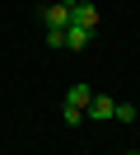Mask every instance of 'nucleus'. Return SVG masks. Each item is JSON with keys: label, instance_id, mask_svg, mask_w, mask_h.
Returning <instances> with one entry per match:
<instances>
[{"label": "nucleus", "instance_id": "nucleus-7", "mask_svg": "<svg viewBox=\"0 0 140 155\" xmlns=\"http://www.w3.org/2000/svg\"><path fill=\"white\" fill-rule=\"evenodd\" d=\"M112 117H117V122H135L140 108H135V104H117V113H112Z\"/></svg>", "mask_w": 140, "mask_h": 155}, {"label": "nucleus", "instance_id": "nucleus-3", "mask_svg": "<svg viewBox=\"0 0 140 155\" xmlns=\"http://www.w3.org/2000/svg\"><path fill=\"white\" fill-rule=\"evenodd\" d=\"M89 38H93V28H84V24H65V47H70V52H84Z\"/></svg>", "mask_w": 140, "mask_h": 155}, {"label": "nucleus", "instance_id": "nucleus-9", "mask_svg": "<svg viewBox=\"0 0 140 155\" xmlns=\"http://www.w3.org/2000/svg\"><path fill=\"white\" fill-rule=\"evenodd\" d=\"M126 155H140V150H126Z\"/></svg>", "mask_w": 140, "mask_h": 155}, {"label": "nucleus", "instance_id": "nucleus-6", "mask_svg": "<svg viewBox=\"0 0 140 155\" xmlns=\"http://www.w3.org/2000/svg\"><path fill=\"white\" fill-rule=\"evenodd\" d=\"M61 117H65V127H79L89 113H84V108H75V104H61Z\"/></svg>", "mask_w": 140, "mask_h": 155}, {"label": "nucleus", "instance_id": "nucleus-2", "mask_svg": "<svg viewBox=\"0 0 140 155\" xmlns=\"http://www.w3.org/2000/svg\"><path fill=\"white\" fill-rule=\"evenodd\" d=\"M70 24H84V28H98V10L89 0H70Z\"/></svg>", "mask_w": 140, "mask_h": 155}, {"label": "nucleus", "instance_id": "nucleus-8", "mask_svg": "<svg viewBox=\"0 0 140 155\" xmlns=\"http://www.w3.org/2000/svg\"><path fill=\"white\" fill-rule=\"evenodd\" d=\"M47 47H65V28H47Z\"/></svg>", "mask_w": 140, "mask_h": 155}, {"label": "nucleus", "instance_id": "nucleus-5", "mask_svg": "<svg viewBox=\"0 0 140 155\" xmlns=\"http://www.w3.org/2000/svg\"><path fill=\"white\" fill-rule=\"evenodd\" d=\"M112 113H117V99H107V94H93L89 99V117L103 122V117H112Z\"/></svg>", "mask_w": 140, "mask_h": 155}, {"label": "nucleus", "instance_id": "nucleus-1", "mask_svg": "<svg viewBox=\"0 0 140 155\" xmlns=\"http://www.w3.org/2000/svg\"><path fill=\"white\" fill-rule=\"evenodd\" d=\"M42 24H47V28H65V24H70V0L42 5Z\"/></svg>", "mask_w": 140, "mask_h": 155}, {"label": "nucleus", "instance_id": "nucleus-4", "mask_svg": "<svg viewBox=\"0 0 140 155\" xmlns=\"http://www.w3.org/2000/svg\"><path fill=\"white\" fill-rule=\"evenodd\" d=\"M89 99H93V89L84 85V80H75V85L65 89V104H75V108H84V113H89Z\"/></svg>", "mask_w": 140, "mask_h": 155}]
</instances>
